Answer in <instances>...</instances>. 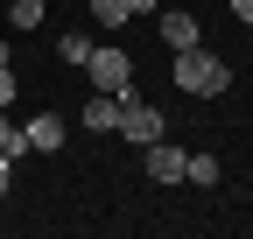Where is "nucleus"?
Masks as SVG:
<instances>
[{"label":"nucleus","instance_id":"9d476101","mask_svg":"<svg viewBox=\"0 0 253 239\" xmlns=\"http://www.w3.org/2000/svg\"><path fill=\"white\" fill-rule=\"evenodd\" d=\"M91 49H99V42L78 36V28H71V36H56V56H63V64H91Z\"/></svg>","mask_w":253,"mask_h":239},{"label":"nucleus","instance_id":"f257e3e1","mask_svg":"<svg viewBox=\"0 0 253 239\" xmlns=\"http://www.w3.org/2000/svg\"><path fill=\"white\" fill-rule=\"evenodd\" d=\"M176 84L190 99H218L232 84V71H225V56H211L204 42H190V49H176Z\"/></svg>","mask_w":253,"mask_h":239},{"label":"nucleus","instance_id":"20e7f679","mask_svg":"<svg viewBox=\"0 0 253 239\" xmlns=\"http://www.w3.org/2000/svg\"><path fill=\"white\" fill-rule=\"evenodd\" d=\"M141 162H148L155 183H183V148H176V141H148V148H141Z\"/></svg>","mask_w":253,"mask_h":239},{"label":"nucleus","instance_id":"4468645a","mask_svg":"<svg viewBox=\"0 0 253 239\" xmlns=\"http://www.w3.org/2000/svg\"><path fill=\"white\" fill-rule=\"evenodd\" d=\"M232 14H239V21H246V28H253V0H232Z\"/></svg>","mask_w":253,"mask_h":239},{"label":"nucleus","instance_id":"f8f14e48","mask_svg":"<svg viewBox=\"0 0 253 239\" xmlns=\"http://www.w3.org/2000/svg\"><path fill=\"white\" fill-rule=\"evenodd\" d=\"M91 14H99V28H120V21H134V14H126V0H91Z\"/></svg>","mask_w":253,"mask_h":239},{"label":"nucleus","instance_id":"dca6fc26","mask_svg":"<svg viewBox=\"0 0 253 239\" xmlns=\"http://www.w3.org/2000/svg\"><path fill=\"white\" fill-rule=\"evenodd\" d=\"M126 14H155V0H126Z\"/></svg>","mask_w":253,"mask_h":239},{"label":"nucleus","instance_id":"7ed1b4c3","mask_svg":"<svg viewBox=\"0 0 253 239\" xmlns=\"http://www.w3.org/2000/svg\"><path fill=\"white\" fill-rule=\"evenodd\" d=\"M91 92H134V64H126V49H91Z\"/></svg>","mask_w":253,"mask_h":239},{"label":"nucleus","instance_id":"9b49d317","mask_svg":"<svg viewBox=\"0 0 253 239\" xmlns=\"http://www.w3.org/2000/svg\"><path fill=\"white\" fill-rule=\"evenodd\" d=\"M42 7H49V0H14L7 21H14V28H36V21H42Z\"/></svg>","mask_w":253,"mask_h":239},{"label":"nucleus","instance_id":"f03ea898","mask_svg":"<svg viewBox=\"0 0 253 239\" xmlns=\"http://www.w3.org/2000/svg\"><path fill=\"white\" fill-rule=\"evenodd\" d=\"M120 141H134V148H148V141H162V113L155 106H141L134 92H120V127H113Z\"/></svg>","mask_w":253,"mask_h":239},{"label":"nucleus","instance_id":"6e6552de","mask_svg":"<svg viewBox=\"0 0 253 239\" xmlns=\"http://www.w3.org/2000/svg\"><path fill=\"white\" fill-rule=\"evenodd\" d=\"M0 155H7V162H21V155H36V148H28V134H21L14 120H7V106H0Z\"/></svg>","mask_w":253,"mask_h":239},{"label":"nucleus","instance_id":"0eeeda50","mask_svg":"<svg viewBox=\"0 0 253 239\" xmlns=\"http://www.w3.org/2000/svg\"><path fill=\"white\" fill-rule=\"evenodd\" d=\"M155 28H162V42H169V49H190V42H197V14H183V7H169Z\"/></svg>","mask_w":253,"mask_h":239},{"label":"nucleus","instance_id":"ddd939ff","mask_svg":"<svg viewBox=\"0 0 253 239\" xmlns=\"http://www.w3.org/2000/svg\"><path fill=\"white\" fill-rule=\"evenodd\" d=\"M0 106H14V64H0Z\"/></svg>","mask_w":253,"mask_h":239},{"label":"nucleus","instance_id":"1a4fd4ad","mask_svg":"<svg viewBox=\"0 0 253 239\" xmlns=\"http://www.w3.org/2000/svg\"><path fill=\"white\" fill-rule=\"evenodd\" d=\"M183 183L211 190V183H218V155H183Z\"/></svg>","mask_w":253,"mask_h":239},{"label":"nucleus","instance_id":"39448f33","mask_svg":"<svg viewBox=\"0 0 253 239\" xmlns=\"http://www.w3.org/2000/svg\"><path fill=\"white\" fill-rule=\"evenodd\" d=\"M84 127H91V134H113V127H120V92H91V99H84Z\"/></svg>","mask_w":253,"mask_h":239},{"label":"nucleus","instance_id":"2eb2a0df","mask_svg":"<svg viewBox=\"0 0 253 239\" xmlns=\"http://www.w3.org/2000/svg\"><path fill=\"white\" fill-rule=\"evenodd\" d=\"M7 183H14V162H7V155H0V190H7Z\"/></svg>","mask_w":253,"mask_h":239},{"label":"nucleus","instance_id":"423d86ee","mask_svg":"<svg viewBox=\"0 0 253 239\" xmlns=\"http://www.w3.org/2000/svg\"><path fill=\"white\" fill-rule=\"evenodd\" d=\"M21 134H28V148H36V155H56V148H63V120H56V113H42V120H28Z\"/></svg>","mask_w":253,"mask_h":239}]
</instances>
